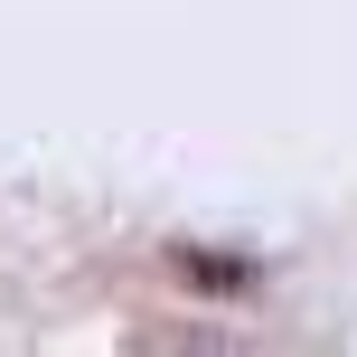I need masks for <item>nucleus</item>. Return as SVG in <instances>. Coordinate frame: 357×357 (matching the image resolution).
Segmentation results:
<instances>
[]
</instances>
